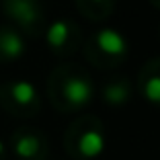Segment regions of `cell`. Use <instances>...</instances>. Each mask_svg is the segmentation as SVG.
Masks as SVG:
<instances>
[{
  "label": "cell",
  "mask_w": 160,
  "mask_h": 160,
  "mask_svg": "<svg viewBox=\"0 0 160 160\" xmlns=\"http://www.w3.org/2000/svg\"><path fill=\"white\" fill-rule=\"evenodd\" d=\"M70 37V25L66 21H53L45 33V39L52 47H62Z\"/></svg>",
  "instance_id": "obj_6"
},
{
  "label": "cell",
  "mask_w": 160,
  "mask_h": 160,
  "mask_svg": "<svg viewBox=\"0 0 160 160\" xmlns=\"http://www.w3.org/2000/svg\"><path fill=\"white\" fill-rule=\"evenodd\" d=\"M4 8L23 27H29L39 19V6L35 0H4Z\"/></svg>",
  "instance_id": "obj_1"
},
{
  "label": "cell",
  "mask_w": 160,
  "mask_h": 160,
  "mask_svg": "<svg viewBox=\"0 0 160 160\" xmlns=\"http://www.w3.org/2000/svg\"><path fill=\"white\" fill-rule=\"evenodd\" d=\"M127 97H129V88H127L125 84H111L105 88V101L111 105H121L123 101H127Z\"/></svg>",
  "instance_id": "obj_9"
},
{
  "label": "cell",
  "mask_w": 160,
  "mask_h": 160,
  "mask_svg": "<svg viewBox=\"0 0 160 160\" xmlns=\"http://www.w3.org/2000/svg\"><path fill=\"white\" fill-rule=\"evenodd\" d=\"M10 94H12V99L17 101L19 105H29V103H33V101H35L37 90H35V86L31 84V82L21 80V82H14V84L10 86Z\"/></svg>",
  "instance_id": "obj_7"
},
{
  "label": "cell",
  "mask_w": 160,
  "mask_h": 160,
  "mask_svg": "<svg viewBox=\"0 0 160 160\" xmlns=\"http://www.w3.org/2000/svg\"><path fill=\"white\" fill-rule=\"evenodd\" d=\"M14 152L21 158H33L39 152V140L35 136H21L14 144Z\"/></svg>",
  "instance_id": "obj_8"
},
{
  "label": "cell",
  "mask_w": 160,
  "mask_h": 160,
  "mask_svg": "<svg viewBox=\"0 0 160 160\" xmlns=\"http://www.w3.org/2000/svg\"><path fill=\"white\" fill-rule=\"evenodd\" d=\"M97 45L107 56H123L127 49L125 39L115 29H101L99 33H97Z\"/></svg>",
  "instance_id": "obj_3"
},
{
  "label": "cell",
  "mask_w": 160,
  "mask_h": 160,
  "mask_svg": "<svg viewBox=\"0 0 160 160\" xmlns=\"http://www.w3.org/2000/svg\"><path fill=\"white\" fill-rule=\"evenodd\" d=\"M105 150V138L97 129H88L80 136L78 140V152L84 158H97L99 154H103Z\"/></svg>",
  "instance_id": "obj_4"
},
{
  "label": "cell",
  "mask_w": 160,
  "mask_h": 160,
  "mask_svg": "<svg viewBox=\"0 0 160 160\" xmlns=\"http://www.w3.org/2000/svg\"><path fill=\"white\" fill-rule=\"evenodd\" d=\"M64 97L70 105L82 107L92 99V84L86 78H68L64 82Z\"/></svg>",
  "instance_id": "obj_2"
},
{
  "label": "cell",
  "mask_w": 160,
  "mask_h": 160,
  "mask_svg": "<svg viewBox=\"0 0 160 160\" xmlns=\"http://www.w3.org/2000/svg\"><path fill=\"white\" fill-rule=\"evenodd\" d=\"M25 52V41L17 31H2L0 33V53L8 60H14V58H21Z\"/></svg>",
  "instance_id": "obj_5"
},
{
  "label": "cell",
  "mask_w": 160,
  "mask_h": 160,
  "mask_svg": "<svg viewBox=\"0 0 160 160\" xmlns=\"http://www.w3.org/2000/svg\"><path fill=\"white\" fill-rule=\"evenodd\" d=\"M94 2H101V0H94Z\"/></svg>",
  "instance_id": "obj_12"
},
{
  "label": "cell",
  "mask_w": 160,
  "mask_h": 160,
  "mask_svg": "<svg viewBox=\"0 0 160 160\" xmlns=\"http://www.w3.org/2000/svg\"><path fill=\"white\" fill-rule=\"evenodd\" d=\"M2 152H4V144H2V142H0V154H2Z\"/></svg>",
  "instance_id": "obj_11"
},
{
  "label": "cell",
  "mask_w": 160,
  "mask_h": 160,
  "mask_svg": "<svg viewBox=\"0 0 160 160\" xmlns=\"http://www.w3.org/2000/svg\"><path fill=\"white\" fill-rule=\"evenodd\" d=\"M144 97L150 103H160V76H152L144 84Z\"/></svg>",
  "instance_id": "obj_10"
}]
</instances>
